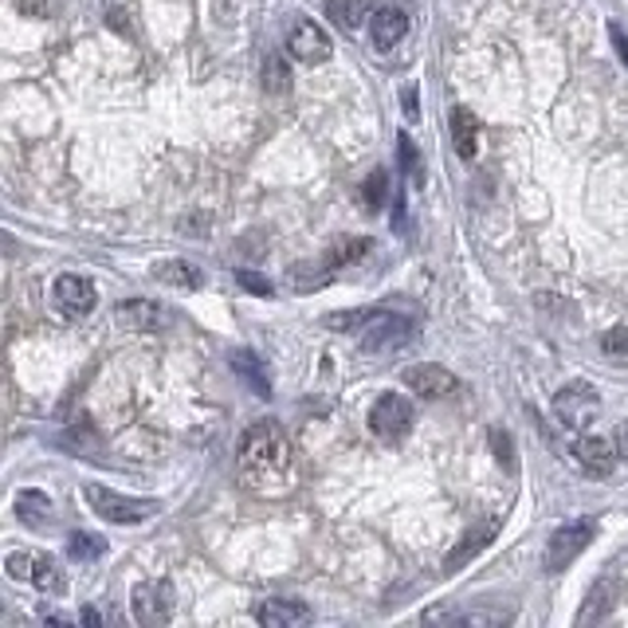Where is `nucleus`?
Wrapping results in <instances>:
<instances>
[{"instance_id": "obj_1", "label": "nucleus", "mask_w": 628, "mask_h": 628, "mask_svg": "<svg viewBox=\"0 0 628 628\" xmlns=\"http://www.w3.org/2000/svg\"><path fill=\"white\" fill-rule=\"evenodd\" d=\"M236 468H241V483L256 495H287L298 480L295 448H291L287 432L275 421H259L244 429L241 448H236Z\"/></svg>"}, {"instance_id": "obj_2", "label": "nucleus", "mask_w": 628, "mask_h": 628, "mask_svg": "<svg viewBox=\"0 0 628 628\" xmlns=\"http://www.w3.org/2000/svg\"><path fill=\"white\" fill-rule=\"evenodd\" d=\"M87 503H91L95 514H102L107 522L115 527H134V522H146L157 514L154 499H130V495H118V491L102 488V483H91L87 488Z\"/></svg>"}, {"instance_id": "obj_3", "label": "nucleus", "mask_w": 628, "mask_h": 628, "mask_svg": "<svg viewBox=\"0 0 628 628\" xmlns=\"http://www.w3.org/2000/svg\"><path fill=\"white\" fill-rule=\"evenodd\" d=\"M597 538V519H578V522H566L550 534V546H546V570L558 573L566 570L570 562H578L581 555L589 550V542Z\"/></svg>"}, {"instance_id": "obj_4", "label": "nucleus", "mask_w": 628, "mask_h": 628, "mask_svg": "<svg viewBox=\"0 0 628 628\" xmlns=\"http://www.w3.org/2000/svg\"><path fill=\"white\" fill-rule=\"evenodd\" d=\"M597 413H601V398H597V389L589 381H570L555 393V416L566 429L586 432L597 421Z\"/></svg>"}, {"instance_id": "obj_5", "label": "nucleus", "mask_w": 628, "mask_h": 628, "mask_svg": "<svg viewBox=\"0 0 628 628\" xmlns=\"http://www.w3.org/2000/svg\"><path fill=\"white\" fill-rule=\"evenodd\" d=\"M416 323L409 314H385L377 311L370 318V326L362 331V350L365 354H389V350H401L409 342H416Z\"/></svg>"}, {"instance_id": "obj_6", "label": "nucleus", "mask_w": 628, "mask_h": 628, "mask_svg": "<svg viewBox=\"0 0 628 628\" xmlns=\"http://www.w3.org/2000/svg\"><path fill=\"white\" fill-rule=\"evenodd\" d=\"M370 429L381 440H401L413 429V401L405 393H381L370 409Z\"/></svg>"}, {"instance_id": "obj_7", "label": "nucleus", "mask_w": 628, "mask_h": 628, "mask_svg": "<svg viewBox=\"0 0 628 628\" xmlns=\"http://www.w3.org/2000/svg\"><path fill=\"white\" fill-rule=\"evenodd\" d=\"M134 620L146 628H161L174 617V586L169 581H141L134 589Z\"/></svg>"}, {"instance_id": "obj_8", "label": "nucleus", "mask_w": 628, "mask_h": 628, "mask_svg": "<svg viewBox=\"0 0 628 628\" xmlns=\"http://www.w3.org/2000/svg\"><path fill=\"white\" fill-rule=\"evenodd\" d=\"M401 377H405L409 393H416V398H424V401H444V398H452L455 389H460L455 373L444 370V365H436V362H416V365H409V370L401 373Z\"/></svg>"}, {"instance_id": "obj_9", "label": "nucleus", "mask_w": 628, "mask_h": 628, "mask_svg": "<svg viewBox=\"0 0 628 628\" xmlns=\"http://www.w3.org/2000/svg\"><path fill=\"white\" fill-rule=\"evenodd\" d=\"M51 303H56L59 314H67V318H84V314L95 311L99 295H95L91 279H84V275H59V279L51 283Z\"/></svg>"}, {"instance_id": "obj_10", "label": "nucleus", "mask_w": 628, "mask_h": 628, "mask_svg": "<svg viewBox=\"0 0 628 628\" xmlns=\"http://www.w3.org/2000/svg\"><path fill=\"white\" fill-rule=\"evenodd\" d=\"M287 51L298 59V63L318 67L334 56V40L323 32V28L314 24V20H298L295 32H291V40H287Z\"/></svg>"}, {"instance_id": "obj_11", "label": "nucleus", "mask_w": 628, "mask_h": 628, "mask_svg": "<svg viewBox=\"0 0 628 628\" xmlns=\"http://www.w3.org/2000/svg\"><path fill=\"white\" fill-rule=\"evenodd\" d=\"M9 578H17V581H32L36 589H43V593H59L63 589V581H59V570H56V562H51L48 555H9Z\"/></svg>"}, {"instance_id": "obj_12", "label": "nucleus", "mask_w": 628, "mask_h": 628, "mask_svg": "<svg viewBox=\"0 0 628 628\" xmlns=\"http://www.w3.org/2000/svg\"><path fill=\"white\" fill-rule=\"evenodd\" d=\"M573 455H578L581 468L593 471V475H609L620 460V448H617V436L609 440V436H593V432H581L578 444H573Z\"/></svg>"}, {"instance_id": "obj_13", "label": "nucleus", "mask_w": 628, "mask_h": 628, "mask_svg": "<svg viewBox=\"0 0 628 628\" xmlns=\"http://www.w3.org/2000/svg\"><path fill=\"white\" fill-rule=\"evenodd\" d=\"M118 323L126 331H161L169 326V311L154 298H130V303H118Z\"/></svg>"}, {"instance_id": "obj_14", "label": "nucleus", "mask_w": 628, "mask_h": 628, "mask_svg": "<svg viewBox=\"0 0 628 628\" xmlns=\"http://www.w3.org/2000/svg\"><path fill=\"white\" fill-rule=\"evenodd\" d=\"M256 620L264 628H298L311 620V605L291 601V597H267L256 609Z\"/></svg>"}, {"instance_id": "obj_15", "label": "nucleus", "mask_w": 628, "mask_h": 628, "mask_svg": "<svg viewBox=\"0 0 628 628\" xmlns=\"http://www.w3.org/2000/svg\"><path fill=\"white\" fill-rule=\"evenodd\" d=\"M405 32H409V17L401 9H393V4H385V9H377L370 17V40L377 51L398 48L405 40Z\"/></svg>"}, {"instance_id": "obj_16", "label": "nucleus", "mask_w": 628, "mask_h": 628, "mask_svg": "<svg viewBox=\"0 0 628 628\" xmlns=\"http://www.w3.org/2000/svg\"><path fill=\"white\" fill-rule=\"evenodd\" d=\"M452 146L455 154L463 157V161H471L475 157V149H480V122H475V115H471L468 107H452Z\"/></svg>"}, {"instance_id": "obj_17", "label": "nucleus", "mask_w": 628, "mask_h": 628, "mask_svg": "<svg viewBox=\"0 0 628 628\" xmlns=\"http://www.w3.org/2000/svg\"><path fill=\"white\" fill-rule=\"evenodd\" d=\"M154 279L157 283H169V287H205V272H200L197 264H189V259H161V264H154Z\"/></svg>"}, {"instance_id": "obj_18", "label": "nucleus", "mask_w": 628, "mask_h": 628, "mask_svg": "<svg viewBox=\"0 0 628 628\" xmlns=\"http://www.w3.org/2000/svg\"><path fill=\"white\" fill-rule=\"evenodd\" d=\"M232 370L241 373V377L256 389L259 398H272V381H267V370H264V362H259L256 354H248V350H236V354H232Z\"/></svg>"}, {"instance_id": "obj_19", "label": "nucleus", "mask_w": 628, "mask_h": 628, "mask_svg": "<svg viewBox=\"0 0 628 628\" xmlns=\"http://www.w3.org/2000/svg\"><path fill=\"white\" fill-rule=\"evenodd\" d=\"M99 555H107V542L95 534H84V530H75L71 538H67V558L71 562H95Z\"/></svg>"}, {"instance_id": "obj_20", "label": "nucleus", "mask_w": 628, "mask_h": 628, "mask_svg": "<svg viewBox=\"0 0 628 628\" xmlns=\"http://www.w3.org/2000/svg\"><path fill=\"white\" fill-rule=\"evenodd\" d=\"M17 514H20L24 522H36V527H40V522L51 514L48 495H43V491H24V495L17 499Z\"/></svg>"}, {"instance_id": "obj_21", "label": "nucleus", "mask_w": 628, "mask_h": 628, "mask_svg": "<svg viewBox=\"0 0 628 628\" xmlns=\"http://www.w3.org/2000/svg\"><path fill=\"white\" fill-rule=\"evenodd\" d=\"M291 87V71L279 56H267L264 59V91L267 95H283Z\"/></svg>"}, {"instance_id": "obj_22", "label": "nucleus", "mask_w": 628, "mask_h": 628, "mask_svg": "<svg viewBox=\"0 0 628 628\" xmlns=\"http://www.w3.org/2000/svg\"><path fill=\"white\" fill-rule=\"evenodd\" d=\"M326 12H331V20L338 28H357V20H362V0H326Z\"/></svg>"}, {"instance_id": "obj_23", "label": "nucleus", "mask_w": 628, "mask_h": 628, "mask_svg": "<svg viewBox=\"0 0 628 628\" xmlns=\"http://www.w3.org/2000/svg\"><path fill=\"white\" fill-rule=\"evenodd\" d=\"M377 311H346V314H331V318H326V326H331V331H365V326H370V318Z\"/></svg>"}, {"instance_id": "obj_24", "label": "nucleus", "mask_w": 628, "mask_h": 628, "mask_svg": "<svg viewBox=\"0 0 628 628\" xmlns=\"http://www.w3.org/2000/svg\"><path fill=\"white\" fill-rule=\"evenodd\" d=\"M491 530H495V522H491V527H483V530H475V538H463V546H460V550H452V558H448V562L460 566L463 558L475 555L480 546H488V542H491Z\"/></svg>"}, {"instance_id": "obj_25", "label": "nucleus", "mask_w": 628, "mask_h": 628, "mask_svg": "<svg viewBox=\"0 0 628 628\" xmlns=\"http://www.w3.org/2000/svg\"><path fill=\"white\" fill-rule=\"evenodd\" d=\"M601 350L612 357H628V326H612V331H605Z\"/></svg>"}, {"instance_id": "obj_26", "label": "nucleus", "mask_w": 628, "mask_h": 628, "mask_svg": "<svg viewBox=\"0 0 628 628\" xmlns=\"http://www.w3.org/2000/svg\"><path fill=\"white\" fill-rule=\"evenodd\" d=\"M385 174H381V169H377V174H370V177H365V185H362V200H365V208H377L381 205V200H385Z\"/></svg>"}, {"instance_id": "obj_27", "label": "nucleus", "mask_w": 628, "mask_h": 628, "mask_svg": "<svg viewBox=\"0 0 628 628\" xmlns=\"http://www.w3.org/2000/svg\"><path fill=\"white\" fill-rule=\"evenodd\" d=\"M401 166H405V174H413V181H421V157H416V146L409 141V134H401Z\"/></svg>"}, {"instance_id": "obj_28", "label": "nucleus", "mask_w": 628, "mask_h": 628, "mask_svg": "<svg viewBox=\"0 0 628 628\" xmlns=\"http://www.w3.org/2000/svg\"><path fill=\"white\" fill-rule=\"evenodd\" d=\"M236 279H241L244 291H256V295H272V283H267L264 275H256V272H236Z\"/></svg>"}, {"instance_id": "obj_29", "label": "nucleus", "mask_w": 628, "mask_h": 628, "mask_svg": "<svg viewBox=\"0 0 628 628\" xmlns=\"http://www.w3.org/2000/svg\"><path fill=\"white\" fill-rule=\"evenodd\" d=\"M609 40H612V48H617V56L628 63V40H625V32H620L617 24H609Z\"/></svg>"}, {"instance_id": "obj_30", "label": "nucleus", "mask_w": 628, "mask_h": 628, "mask_svg": "<svg viewBox=\"0 0 628 628\" xmlns=\"http://www.w3.org/2000/svg\"><path fill=\"white\" fill-rule=\"evenodd\" d=\"M617 448H620V460L628 463V421H625V424H620V429H617Z\"/></svg>"}, {"instance_id": "obj_31", "label": "nucleus", "mask_w": 628, "mask_h": 628, "mask_svg": "<svg viewBox=\"0 0 628 628\" xmlns=\"http://www.w3.org/2000/svg\"><path fill=\"white\" fill-rule=\"evenodd\" d=\"M79 620H84V625H95V628L102 625V617H99L95 609H84V612H79Z\"/></svg>"}, {"instance_id": "obj_32", "label": "nucleus", "mask_w": 628, "mask_h": 628, "mask_svg": "<svg viewBox=\"0 0 628 628\" xmlns=\"http://www.w3.org/2000/svg\"><path fill=\"white\" fill-rule=\"evenodd\" d=\"M401 102H405V110H413V115H416V87H413V91H405V99H401Z\"/></svg>"}]
</instances>
